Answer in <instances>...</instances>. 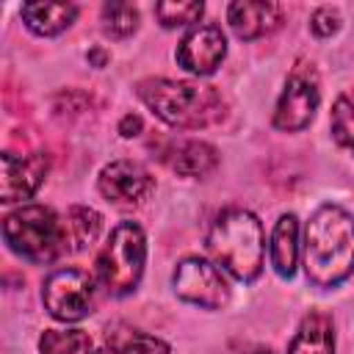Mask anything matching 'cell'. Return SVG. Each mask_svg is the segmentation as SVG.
I'll use <instances>...</instances> for the list:
<instances>
[{"label": "cell", "mask_w": 354, "mask_h": 354, "mask_svg": "<svg viewBox=\"0 0 354 354\" xmlns=\"http://www.w3.org/2000/svg\"><path fill=\"white\" fill-rule=\"evenodd\" d=\"M337 28H340V14H337L335 8L321 6V8L313 11V17H310V30H313L318 39H326V36L337 33Z\"/></svg>", "instance_id": "603a6c76"}, {"label": "cell", "mask_w": 354, "mask_h": 354, "mask_svg": "<svg viewBox=\"0 0 354 354\" xmlns=\"http://www.w3.org/2000/svg\"><path fill=\"white\" fill-rule=\"evenodd\" d=\"M285 8L271 0H238L227 6V22L238 39H260L282 25Z\"/></svg>", "instance_id": "7c38bea8"}, {"label": "cell", "mask_w": 354, "mask_h": 354, "mask_svg": "<svg viewBox=\"0 0 354 354\" xmlns=\"http://www.w3.org/2000/svg\"><path fill=\"white\" fill-rule=\"evenodd\" d=\"M19 14L28 30H33L36 36H58L75 22L77 6L75 3H25Z\"/></svg>", "instance_id": "9a60e30c"}, {"label": "cell", "mask_w": 354, "mask_h": 354, "mask_svg": "<svg viewBox=\"0 0 354 354\" xmlns=\"http://www.w3.org/2000/svg\"><path fill=\"white\" fill-rule=\"evenodd\" d=\"M141 102L166 124L180 130H199L224 116V100L216 86L191 83V80H169V77H147L138 83Z\"/></svg>", "instance_id": "3957f363"}, {"label": "cell", "mask_w": 354, "mask_h": 354, "mask_svg": "<svg viewBox=\"0 0 354 354\" xmlns=\"http://www.w3.org/2000/svg\"><path fill=\"white\" fill-rule=\"evenodd\" d=\"M94 343L83 329H44L39 354H94Z\"/></svg>", "instance_id": "ac0fdd59"}, {"label": "cell", "mask_w": 354, "mask_h": 354, "mask_svg": "<svg viewBox=\"0 0 354 354\" xmlns=\"http://www.w3.org/2000/svg\"><path fill=\"white\" fill-rule=\"evenodd\" d=\"M207 252L218 268H224L238 282H254L266 260L263 224L252 210L227 207L207 230Z\"/></svg>", "instance_id": "7a4b0ae2"}, {"label": "cell", "mask_w": 354, "mask_h": 354, "mask_svg": "<svg viewBox=\"0 0 354 354\" xmlns=\"http://www.w3.org/2000/svg\"><path fill=\"white\" fill-rule=\"evenodd\" d=\"M47 169H50V158L44 152H30V155L3 152L0 155V202L11 205V202L30 199L44 183Z\"/></svg>", "instance_id": "9c48e42d"}, {"label": "cell", "mask_w": 354, "mask_h": 354, "mask_svg": "<svg viewBox=\"0 0 354 354\" xmlns=\"http://www.w3.org/2000/svg\"><path fill=\"white\" fill-rule=\"evenodd\" d=\"M94 354H122V351H119V348H116V346L111 343V346H102V348H97Z\"/></svg>", "instance_id": "484cf974"}, {"label": "cell", "mask_w": 354, "mask_h": 354, "mask_svg": "<svg viewBox=\"0 0 354 354\" xmlns=\"http://www.w3.org/2000/svg\"><path fill=\"white\" fill-rule=\"evenodd\" d=\"M86 58H88V61H94L97 66H105V61H108V55H105V53H102L100 47H94V50H91V53L86 55Z\"/></svg>", "instance_id": "d4e9b609"}, {"label": "cell", "mask_w": 354, "mask_h": 354, "mask_svg": "<svg viewBox=\"0 0 354 354\" xmlns=\"http://www.w3.org/2000/svg\"><path fill=\"white\" fill-rule=\"evenodd\" d=\"M257 354H271V351H257Z\"/></svg>", "instance_id": "4316f807"}, {"label": "cell", "mask_w": 354, "mask_h": 354, "mask_svg": "<svg viewBox=\"0 0 354 354\" xmlns=\"http://www.w3.org/2000/svg\"><path fill=\"white\" fill-rule=\"evenodd\" d=\"M100 230H102V216L94 207H88V205H72L66 210V218H64L66 249L80 252V249L91 246L97 241Z\"/></svg>", "instance_id": "e0dca14e"}, {"label": "cell", "mask_w": 354, "mask_h": 354, "mask_svg": "<svg viewBox=\"0 0 354 354\" xmlns=\"http://www.w3.org/2000/svg\"><path fill=\"white\" fill-rule=\"evenodd\" d=\"M321 102V83H318V72L313 66V61L299 58L285 80V88L277 100L274 108V127L282 133H299L304 130Z\"/></svg>", "instance_id": "8992f818"}, {"label": "cell", "mask_w": 354, "mask_h": 354, "mask_svg": "<svg viewBox=\"0 0 354 354\" xmlns=\"http://www.w3.org/2000/svg\"><path fill=\"white\" fill-rule=\"evenodd\" d=\"M3 241L30 263H50L66 249L64 218L47 205H22L3 218Z\"/></svg>", "instance_id": "277c9868"}, {"label": "cell", "mask_w": 354, "mask_h": 354, "mask_svg": "<svg viewBox=\"0 0 354 354\" xmlns=\"http://www.w3.org/2000/svg\"><path fill=\"white\" fill-rule=\"evenodd\" d=\"M205 14V3L188 0V3H158L155 17L163 28H183V25H199V17Z\"/></svg>", "instance_id": "44dd1931"}, {"label": "cell", "mask_w": 354, "mask_h": 354, "mask_svg": "<svg viewBox=\"0 0 354 354\" xmlns=\"http://www.w3.org/2000/svg\"><path fill=\"white\" fill-rule=\"evenodd\" d=\"M147 263V238L136 221H122L111 230L108 241L102 243L94 274L97 282L111 296H127L138 288Z\"/></svg>", "instance_id": "5b68a950"}, {"label": "cell", "mask_w": 354, "mask_h": 354, "mask_svg": "<svg viewBox=\"0 0 354 354\" xmlns=\"http://www.w3.org/2000/svg\"><path fill=\"white\" fill-rule=\"evenodd\" d=\"M169 155V166L183 177H205L218 163V152L207 141H180Z\"/></svg>", "instance_id": "2e32d148"}, {"label": "cell", "mask_w": 354, "mask_h": 354, "mask_svg": "<svg viewBox=\"0 0 354 354\" xmlns=\"http://www.w3.org/2000/svg\"><path fill=\"white\" fill-rule=\"evenodd\" d=\"M288 354H335V326L324 313H310L301 318Z\"/></svg>", "instance_id": "5bb4252c"}, {"label": "cell", "mask_w": 354, "mask_h": 354, "mask_svg": "<svg viewBox=\"0 0 354 354\" xmlns=\"http://www.w3.org/2000/svg\"><path fill=\"white\" fill-rule=\"evenodd\" d=\"M304 274L318 288H335L354 271V216L340 205H321L301 241Z\"/></svg>", "instance_id": "6da1fadb"}, {"label": "cell", "mask_w": 354, "mask_h": 354, "mask_svg": "<svg viewBox=\"0 0 354 354\" xmlns=\"http://www.w3.org/2000/svg\"><path fill=\"white\" fill-rule=\"evenodd\" d=\"M122 354H169V343L147 332H127L124 340L116 343Z\"/></svg>", "instance_id": "7402d4cb"}, {"label": "cell", "mask_w": 354, "mask_h": 354, "mask_svg": "<svg viewBox=\"0 0 354 354\" xmlns=\"http://www.w3.org/2000/svg\"><path fill=\"white\" fill-rule=\"evenodd\" d=\"M299 254H301V243H299V218L293 213L279 216V221L274 224L271 232V243H268V257L274 271L282 279H290L296 274L299 266Z\"/></svg>", "instance_id": "4fadbf2b"}, {"label": "cell", "mask_w": 354, "mask_h": 354, "mask_svg": "<svg viewBox=\"0 0 354 354\" xmlns=\"http://www.w3.org/2000/svg\"><path fill=\"white\" fill-rule=\"evenodd\" d=\"M171 285L177 299L205 310H221L230 301V285L221 268L205 257H183L174 268Z\"/></svg>", "instance_id": "ba28073f"}, {"label": "cell", "mask_w": 354, "mask_h": 354, "mask_svg": "<svg viewBox=\"0 0 354 354\" xmlns=\"http://www.w3.org/2000/svg\"><path fill=\"white\" fill-rule=\"evenodd\" d=\"M102 28H105V33H111L116 39L130 36L138 28V8L133 3H122V0L105 3L102 6Z\"/></svg>", "instance_id": "ffe728a7"}, {"label": "cell", "mask_w": 354, "mask_h": 354, "mask_svg": "<svg viewBox=\"0 0 354 354\" xmlns=\"http://www.w3.org/2000/svg\"><path fill=\"white\" fill-rule=\"evenodd\" d=\"M224 55H227V39H224L221 28H218V25H210V22L194 25V28L180 39L177 53H174L177 64H180L185 72L196 75V77L213 75V72L221 66Z\"/></svg>", "instance_id": "30bf717a"}, {"label": "cell", "mask_w": 354, "mask_h": 354, "mask_svg": "<svg viewBox=\"0 0 354 354\" xmlns=\"http://www.w3.org/2000/svg\"><path fill=\"white\" fill-rule=\"evenodd\" d=\"M152 174L136 160H111L97 177L100 194L113 205H138L152 191Z\"/></svg>", "instance_id": "8fae6325"}, {"label": "cell", "mask_w": 354, "mask_h": 354, "mask_svg": "<svg viewBox=\"0 0 354 354\" xmlns=\"http://www.w3.org/2000/svg\"><path fill=\"white\" fill-rule=\"evenodd\" d=\"M44 310L64 324H75L91 313L94 279L80 268H55L41 282Z\"/></svg>", "instance_id": "52a82bcc"}, {"label": "cell", "mask_w": 354, "mask_h": 354, "mask_svg": "<svg viewBox=\"0 0 354 354\" xmlns=\"http://www.w3.org/2000/svg\"><path fill=\"white\" fill-rule=\"evenodd\" d=\"M141 127H144V122H141V116H136V113H127V116L119 122V133H122L124 138L138 136V133H141Z\"/></svg>", "instance_id": "cb8c5ba5"}, {"label": "cell", "mask_w": 354, "mask_h": 354, "mask_svg": "<svg viewBox=\"0 0 354 354\" xmlns=\"http://www.w3.org/2000/svg\"><path fill=\"white\" fill-rule=\"evenodd\" d=\"M329 127H332L335 141L354 155V88H346L343 94H337L332 105Z\"/></svg>", "instance_id": "d6986e66"}]
</instances>
